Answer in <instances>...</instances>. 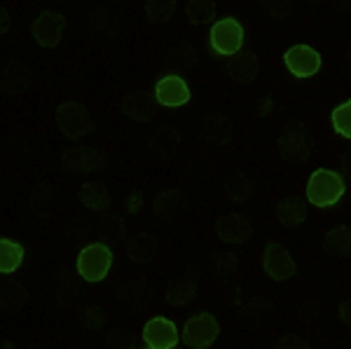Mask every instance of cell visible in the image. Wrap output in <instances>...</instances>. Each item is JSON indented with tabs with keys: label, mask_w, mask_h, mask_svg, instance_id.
Returning <instances> with one entry per match:
<instances>
[{
	"label": "cell",
	"mask_w": 351,
	"mask_h": 349,
	"mask_svg": "<svg viewBox=\"0 0 351 349\" xmlns=\"http://www.w3.org/2000/svg\"><path fill=\"white\" fill-rule=\"evenodd\" d=\"M56 127L66 139H82L94 132L92 112L80 101H64L56 108Z\"/></svg>",
	"instance_id": "6da1fadb"
},
{
	"label": "cell",
	"mask_w": 351,
	"mask_h": 349,
	"mask_svg": "<svg viewBox=\"0 0 351 349\" xmlns=\"http://www.w3.org/2000/svg\"><path fill=\"white\" fill-rule=\"evenodd\" d=\"M344 195V178L337 171H328V169H319L311 173L307 183V200L314 206H332L342 200Z\"/></svg>",
	"instance_id": "7a4b0ae2"
},
{
	"label": "cell",
	"mask_w": 351,
	"mask_h": 349,
	"mask_svg": "<svg viewBox=\"0 0 351 349\" xmlns=\"http://www.w3.org/2000/svg\"><path fill=\"white\" fill-rule=\"evenodd\" d=\"M66 26H68V21L64 14L52 12V10H45V12H40L36 19H33L31 31L40 47L54 49V47H59L61 40H64Z\"/></svg>",
	"instance_id": "3957f363"
},
{
	"label": "cell",
	"mask_w": 351,
	"mask_h": 349,
	"mask_svg": "<svg viewBox=\"0 0 351 349\" xmlns=\"http://www.w3.org/2000/svg\"><path fill=\"white\" fill-rule=\"evenodd\" d=\"M218 335H220V324L216 322V317H211L206 312L190 317L183 328V342L190 349H211Z\"/></svg>",
	"instance_id": "277c9868"
},
{
	"label": "cell",
	"mask_w": 351,
	"mask_h": 349,
	"mask_svg": "<svg viewBox=\"0 0 351 349\" xmlns=\"http://www.w3.org/2000/svg\"><path fill=\"white\" fill-rule=\"evenodd\" d=\"M112 265V251L106 244H92L82 249L77 258V272L84 281H101L110 272Z\"/></svg>",
	"instance_id": "5b68a950"
},
{
	"label": "cell",
	"mask_w": 351,
	"mask_h": 349,
	"mask_svg": "<svg viewBox=\"0 0 351 349\" xmlns=\"http://www.w3.org/2000/svg\"><path fill=\"white\" fill-rule=\"evenodd\" d=\"M108 165V153L104 148L96 145H75V148L66 150L61 157V167L68 169L71 173H82V171H96Z\"/></svg>",
	"instance_id": "8992f818"
},
{
	"label": "cell",
	"mask_w": 351,
	"mask_h": 349,
	"mask_svg": "<svg viewBox=\"0 0 351 349\" xmlns=\"http://www.w3.org/2000/svg\"><path fill=\"white\" fill-rule=\"evenodd\" d=\"M243 45V26L237 19H220L211 26V47L213 52L223 54V56H234L237 52H241Z\"/></svg>",
	"instance_id": "52a82bcc"
},
{
	"label": "cell",
	"mask_w": 351,
	"mask_h": 349,
	"mask_svg": "<svg viewBox=\"0 0 351 349\" xmlns=\"http://www.w3.org/2000/svg\"><path fill=\"white\" fill-rule=\"evenodd\" d=\"M157 94L150 92V89H136V92L124 94L120 99V108L129 120L134 122H150L157 112Z\"/></svg>",
	"instance_id": "ba28073f"
},
{
	"label": "cell",
	"mask_w": 351,
	"mask_h": 349,
	"mask_svg": "<svg viewBox=\"0 0 351 349\" xmlns=\"http://www.w3.org/2000/svg\"><path fill=\"white\" fill-rule=\"evenodd\" d=\"M263 267L267 272V277L274 281H284L295 274V261H293L291 251L286 249L279 241H267L263 256Z\"/></svg>",
	"instance_id": "9c48e42d"
},
{
	"label": "cell",
	"mask_w": 351,
	"mask_h": 349,
	"mask_svg": "<svg viewBox=\"0 0 351 349\" xmlns=\"http://www.w3.org/2000/svg\"><path fill=\"white\" fill-rule=\"evenodd\" d=\"M284 64L295 77H311L321 69V54L309 45H295L286 52Z\"/></svg>",
	"instance_id": "30bf717a"
},
{
	"label": "cell",
	"mask_w": 351,
	"mask_h": 349,
	"mask_svg": "<svg viewBox=\"0 0 351 349\" xmlns=\"http://www.w3.org/2000/svg\"><path fill=\"white\" fill-rule=\"evenodd\" d=\"M216 234L225 244H243L253 237V223L243 213H228L216 221Z\"/></svg>",
	"instance_id": "8fae6325"
},
{
	"label": "cell",
	"mask_w": 351,
	"mask_h": 349,
	"mask_svg": "<svg viewBox=\"0 0 351 349\" xmlns=\"http://www.w3.org/2000/svg\"><path fill=\"white\" fill-rule=\"evenodd\" d=\"M279 150L286 160H304L309 155V134L304 125L300 122L286 125L279 136Z\"/></svg>",
	"instance_id": "7c38bea8"
},
{
	"label": "cell",
	"mask_w": 351,
	"mask_h": 349,
	"mask_svg": "<svg viewBox=\"0 0 351 349\" xmlns=\"http://www.w3.org/2000/svg\"><path fill=\"white\" fill-rule=\"evenodd\" d=\"M143 342L150 349H173L178 345V328H176L173 322H169V319L155 317L145 324Z\"/></svg>",
	"instance_id": "4fadbf2b"
},
{
	"label": "cell",
	"mask_w": 351,
	"mask_h": 349,
	"mask_svg": "<svg viewBox=\"0 0 351 349\" xmlns=\"http://www.w3.org/2000/svg\"><path fill=\"white\" fill-rule=\"evenodd\" d=\"M232 134H234V127H232L228 115H206L199 125V136L204 143L213 145V148H225V145L232 141Z\"/></svg>",
	"instance_id": "5bb4252c"
},
{
	"label": "cell",
	"mask_w": 351,
	"mask_h": 349,
	"mask_svg": "<svg viewBox=\"0 0 351 349\" xmlns=\"http://www.w3.org/2000/svg\"><path fill=\"white\" fill-rule=\"evenodd\" d=\"M155 94L160 106H167V108H178V106H185L190 101V87L180 75L162 77L155 87Z\"/></svg>",
	"instance_id": "9a60e30c"
},
{
	"label": "cell",
	"mask_w": 351,
	"mask_h": 349,
	"mask_svg": "<svg viewBox=\"0 0 351 349\" xmlns=\"http://www.w3.org/2000/svg\"><path fill=\"white\" fill-rule=\"evenodd\" d=\"M260 73V59L251 49H241L228 61V75L234 84H248L258 77Z\"/></svg>",
	"instance_id": "2e32d148"
},
{
	"label": "cell",
	"mask_w": 351,
	"mask_h": 349,
	"mask_svg": "<svg viewBox=\"0 0 351 349\" xmlns=\"http://www.w3.org/2000/svg\"><path fill=\"white\" fill-rule=\"evenodd\" d=\"M77 197L87 209L92 211H106L112 204V195L110 190L106 188L104 183H84L80 190H77Z\"/></svg>",
	"instance_id": "e0dca14e"
},
{
	"label": "cell",
	"mask_w": 351,
	"mask_h": 349,
	"mask_svg": "<svg viewBox=\"0 0 351 349\" xmlns=\"http://www.w3.org/2000/svg\"><path fill=\"white\" fill-rule=\"evenodd\" d=\"M31 87V73L19 61H8L3 71V89L5 94H24Z\"/></svg>",
	"instance_id": "ac0fdd59"
},
{
	"label": "cell",
	"mask_w": 351,
	"mask_h": 349,
	"mask_svg": "<svg viewBox=\"0 0 351 349\" xmlns=\"http://www.w3.org/2000/svg\"><path fill=\"white\" fill-rule=\"evenodd\" d=\"M324 249L335 258H349L351 256V228L337 225L324 239Z\"/></svg>",
	"instance_id": "d6986e66"
},
{
	"label": "cell",
	"mask_w": 351,
	"mask_h": 349,
	"mask_svg": "<svg viewBox=\"0 0 351 349\" xmlns=\"http://www.w3.org/2000/svg\"><path fill=\"white\" fill-rule=\"evenodd\" d=\"M276 218H279V223L286 225V228H298V225L304 223V218H307V206H304V202L298 200V197H288V200L279 202V206H276Z\"/></svg>",
	"instance_id": "ffe728a7"
},
{
	"label": "cell",
	"mask_w": 351,
	"mask_h": 349,
	"mask_svg": "<svg viewBox=\"0 0 351 349\" xmlns=\"http://www.w3.org/2000/svg\"><path fill=\"white\" fill-rule=\"evenodd\" d=\"M197 296V281L195 279H176L167 289V302L171 307H185L195 300Z\"/></svg>",
	"instance_id": "44dd1931"
},
{
	"label": "cell",
	"mask_w": 351,
	"mask_h": 349,
	"mask_svg": "<svg viewBox=\"0 0 351 349\" xmlns=\"http://www.w3.org/2000/svg\"><path fill=\"white\" fill-rule=\"evenodd\" d=\"M157 251H160V241L150 234H138L127 244V253L134 263H148L155 258Z\"/></svg>",
	"instance_id": "7402d4cb"
},
{
	"label": "cell",
	"mask_w": 351,
	"mask_h": 349,
	"mask_svg": "<svg viewBox=\"0 0 351 349\" xmlns=\"http://www.w3.org/2000/svg\"><path fill=\"white\" fill-rule=\"evenodd\" d=\"M180 204V193L173 188H167V190H160L155 195V202H152V209H155V216L160 221H171V216L176 213Z\"/></svg>",
	"instance_id": "603a6c76"
},
{
	"label": "cell",
	"mask_w": 351,
	"mask_h": 349,
	"mask_svg": "<svg viewBox=\"0 0 351 349\" xmlns=\"http://www.w3.org/2000/svg\"><path fill=\"white\" fill-rule=\"evenodd\" d=\"M216 0H190L188 8H185V14L192 24L197 26H206V24H213L216 19Z\"/></svg>",
	"instance_id": "cb8c5ba5"
},
{
	"label": "cell",
	"mask_w": 351,
	"mask_h": 349,
	"mask_svg": "<svg viewBox=\"0 0 351 349\" xmlns=\"http://www.w3.org/2000/svg\"><path fill=\"white\" fill-rule=\"evenodd\" d=\"M24 261V249L21 244L10 239H0V272L3 274H12L16 267Z\"/></svg>",
	"instance_id": "d4e9b609"
},
{
	"label": "cell",
	"mask_w": 351,
	"mask_h": 349,
	"mask_svg": "<svg viewBox=\"0 0 351 349\" xmlns=\"http://www.w3.org/2000/svg\"><path fill=\"white\" fill-rule=\"evenodd\" d=\"M225 193H228V202L232 204H241V202H248L253 195V183L248 176L243 173H234V176L228 178L225 183Z\"/></svg>",
	"instance_id": "484cf974"
},
{
	"label": "cell",
	"mask_w": 351,
	"mask_h": 349,
	"mask_svg": "<svg viewBox=\"0 0 351 349\" xmlns=\"http://www.w3.org/2000/svg\"><path fill=\"white\" fill-rule=\"evenodd\" d=\"M145 16H148L150 24L160 26L167 24L176 12V0H145L143 3Z\"/></svg>",
	"instance_id": "4316f807"
},
{
	"label": "cell",
	"mask_w": 351,
	"mask_h": 349,
	"mask_svg": "<svg viewBox=\"0 0 351 349\" xmlns=\"http://www.w3.org/2000/svg\"><path fill=\"white\" fill-rule=\"evenodd\" d=\"M332 127L339 136L351 139V101H344L342 106L332 110Z\"/></svg>",
	"instance_id": "83f0119b"
},
{
	"label": "cell",
	"mask_w": 351,
	"mask_h": 349,
	"mask_svg": "<svg viewBox=\"0 0 351 349\" xmlns=\"http://www.w3.org/2000/svg\"><path fill=\"white\" fill-rule=\"evenodd\" d=\"M258 5L271 19H286L293 8V0H258Z\"/></svg>",
	"instance_id": "f1b7e54d"
},
{
	"label": "cell",
	"mask_w": 351,
	"mask_h": 349,
	"mask_svg": "<svg viewBox=\"0 0 351 349\" xmlns=\"http://www.w3.org/2000/svg\"><path fill=\"white\" fill-rule=\"evenodd\" d=\"M80 322H82L84 328L99 330V328H104V326H106V312H104V309H99V307H94V305H89V307H84L80 312Z\"/></svg>",
	"instance_id": "f546056e"
},
{
	"label": "cell",
	"mask_w": 351,
	"mask_h": 349,
	"mask_svg": "<svg viewBox=\"0 0 351 349\" xmlns=\"http://www.w3.org/2000/svg\"><path fill=\"white\" fill-rule=\"evenodd\" d=\"M271 349H311V345L302 335H284L281 340H276V345Z\"/></svg>",
	"instance_id": "4dcf8cb0"
},
{
	"label": "cell",
	"mask_w": 351,
	"mask_h": 349,
	"mask_svg": "<svg viewBox=\"0 0 351 349\" xmlns=\"http://www.w3.org/2000/svg\"><path fill=\"white\" fill-rule=\"evenodd\" d=\"M108 349H136V342L129 333L115 330V333L108 335Z\"/></svg>",
	"instance_id": "1f68e13d"
},
{
	"label": "cell",
	"mask_w": 351,
	"mask_h": 349,
	"mask_svg": "<svg viewBox=\"0 0 351 349\" xmlns=\"http://www.w3.org/2000/svg\"><path fill=\"white\" fill-rule=\"evenodd\" d=\"M141 206H143V195H141V190H132L127 197V202H124V209H127V213H138Z\"/></svg>",
	"instance_id": "d6a6232c"
},
{
	"label": "cell",
	"mask_w": 351,
	"mask_h": 349,
	"mask_svg": "<svg viewBox=\"0 0 351 349\" xmlns=\"http://www.w3.org/2000/svg\"><path fill=\"white\" fill-rule=\"evenodd\" d=\"M274 112V99L271 97H265L263 101H260V106L256 108V115L265 117V115H271Z\"/></svg>",
	"instance_id": "836d02e7"
},
{
	"label": "cell",
	"mask_w": 351,
	"mask_h": 349,
	"mask_svg": "<svg viewBox=\"0 0 351 349\" xmlns=\"http://www.w3.org/2000/svg\"><path fill=\"white\" fill-rule=\"evenodd\" d=\"M339 317H342V322L351 328V298L339 305Z\"/></svg>",
	"instance_id": "e575fe53"
},
{
	"label": "cell",
	"mask_w": 351,
	"mask_h": 349,
	"mask_svg": "<svg viewBox=\"0 0 351 349\" xmlns=\"http://www.w3.org/2000/svg\"><path fill=\"white\" fill-rule=\"evenodd\" d=\"M342 167H344V171H347L349 176H351V150H347V153H344V157H342Z\"/></svg>",
	"instance_id": "d590c367"
},
{
	"label": "cell",
	"mask_w": 351,
	"mask_h": 349,
	"mask_svg": "<svg viewBox=\"0 0 351 349\" xmlns=\"http://www.w3.org/2000/svg\"><path fill=\"white\" fill-rule=\"evenodd\" d=\"M347 61H349V69H351V40L347 45Z\"/></svg>",
	"instance_id": "8d00e7d4"
},
{
	"label": "cell",
	"mask_w": 351,
	"mask_h": 349,
	"mask_svg": "<svg viewBox=\"0 0 351 349\" xmlns=\"http://www.w3.org/2000/svg\"><path fill=\"white\" fill-rule=\"evenodd\" d=\"M309 3H311V5H324L326 0H309Z\"/></svg>",
	"instance_id": "74e56055"
},
{
	"label": "cell",
	"mask_w": 351,
	"mask_h": 349,
	"mask_svg": "<svg viewBox=\"0 0 351 349\" xmlns=\"http://www.w3.org/2000/svg\"><path fill=\"white\" fill-rule=\"evenodd\" d=\"M28 349H36V347H28Z\"/></svg>",
	"instance_id": "f35d334b"
},
{
	"label": "cell",
	"mask_w": 351,
	"mask_h": 349,
	"mask_svg": "<svg viewBox=\"0 0 351 349\" xmlns=\"http://www.w3.org/2000/svg\"><path fill=\"white\" fill-rule=\"evenodd\" d=\"M148 349H150V347H148Z\"/></svg>",
	"instance_id": "ab89813d"
}]
</instances>
